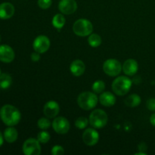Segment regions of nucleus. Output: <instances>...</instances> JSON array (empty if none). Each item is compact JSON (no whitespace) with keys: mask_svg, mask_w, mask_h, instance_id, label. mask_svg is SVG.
<instances>
[{"mask_svg":"<svg viewBox=\"0 0 155 155\" xmlns=\"http://www.w3.org/2000/svg\"><path fill=\"white\" fill-rule=\"evenodd\" d=\"M0 117L8 127H15L19 124L21 118L20 110L12 104H5L0 109Z\"/></svg>","mask_w":155,"mask_h":155,"instance_id":"f257e3e1","label":"nucleus"},{"mask_svg":"<svg viewBox=\"0 0 155 155\" xmlns=\"http://www.w3.org/2000/svg\"><path fill=\"white\" fill-rule=\"evenodd\" d=\"M132 84V80L129 77L120 76L117 77L112 83V90L116 95L124 96L130 90Z\"/></svg>","mask_w":155,"mask_h":155,"instance_id":"f03ea898","label":"nucleus"},{"mask_svg":"<svg viewBox=\"0 0 155 155\" xmlns=\"http://www.w3.org/2000/svg\"><path fill=\"white\" fill-rule=\"evenodd\" d=\"M77 104L85 110H89L95 108L98 104V97L95 92H83L77 98Z\"/></svg>","mask_w":155,"mask_h":155,"instance_id":"7ed1b4c3","label":"nucleus"},{"mask_svg":"<svg viewBox=\"0 0 155 155\" xmlns=\"http://www.w3.org/2000/svg\"><path fill=\"white\" fill-rule=\"evenodd\" d=\"M107 120H108L107 114L104 110L101 109H96L89 115V124L93 128H103L107 125Z\"/></svg>","mask_w":155,"mask_h":155,"instance_id":"20e7f679","label":"nucleus"},{"mask_svg":"<svg viewBox=\"0 0 155 155\" xmlns=\"http://www.w3.org/2000/svg\"><path fill=\"white\" fill-rule=\"evenodd\" d=\"M74 33L79 36H89L93 31V26L92 23L87 19H79L74 22L73 26Z\"/></svg>","mask_w":155,"mask_h":155,"instance_id":"39448f33","label":"nucleus"},{"mask_svg":"<svg viewBox=\"0 0 155 155\" xmlns=\"http://www.w3.org/2000/svg\"><path fill=\"white\" fill-rule=\"evenodd\" d=\"M122 65L119 61L116 59H107L103 64V71L110 77H117L122 71Z\"/></svg>","mask_w":155,"mask_h":155,"instance_id":"423d86ee","label":"nucleus"},{"mask_svg":"<svg viewBox=\"0 0 155 155\" xmlns=\"http://www.w3.org/2000/svg\"><path fill=\"white\" fill-rule=\"evenodd\" d=\"M22 149L25 155H39L41 153L40 142L37 139L30 138L24 142Z\"/></svg>","mask_w":155,"mask_h":155,"instance_id":"0eeeda50","label":"nucleus"},{"mask_svg":"<svg viewBox=\"0 0 155 155\" xmlns=\"http://www.w3.org/2000/svg\"><path fill=\"white\" fill-rule=\"evenodd\" d=\"M54 131L58 134H66L70 130V123L68 119L64 117H54L52 124H51Z\"/></svg>","mask_w":155,"mask_h":155,"instance_id":"6e6552de","label":"nucleus"},{"mask_svg":"<svg viewBox=\"0 0 155 155\" xmlns=\"http://www.w3.org/2000/svg\"><path fill=\"white\" fill-rule=\"evenodd\" d=\"M50 44L51 43H50L49 39L46 36L41 35V36H37L33 41V49L34 51L42 54L48 51L50 47Z\"/></svg>","mask_w":155,"mask_h":155,"instance_id":"1a4fd4ad","label":"nucleus"},{"mask_svg":"<svg viewBox=\"0 0 155 155\" xmlns=\"http://www.w3.org/2000/svg\"><path fill=\"white\" fill-rule=\"evenodd\" d=\"M99 140V134L98 132L92 128H89L83 133V141L86 145L93 146L96 145Z\"/></svg>","mask_w":155,"mask_h":155,"instance_id":"9d476101","label":"nucleus"},{"mask_svg":"<svg viewBox=\"0 0 155 155\" xmlns=\"http://www.w3.org/2000/svg\"><path fill=\"white\" fill-rule=\"evenodd\" d=\"M58 9L64 15H72L77 11V3L75 0H61Z\"/></svg>","mask_w":155,"mask_h":155,"instance_id":"9b49d317","label":"nucleus"},{"mask_svg":"<svg viewBox=\"0 0 155 155\" xmlns=\"http://www.w3.org/2000/svg\"><path fill=\"white\" fill-rule=\"evenodd\" d=\"M15 54L13 48L8 45H0V61L11 63L15 59Z\"/></svg>","mask_w":155,"mask_h":155,"instance_id":"f8f14e48","label":"nucleus"},{"mask_svg":"<svg viewBox=\"0 0 155 155\" xmlns=\"http://www.w3.org/2000/svg\"><path fill=\"white\" fill-rule=\"evenodd\" d=\"M60 111V106L55 101H49L45 104L43 108L44 114L48 118H54Z\"/></svg>","mask_w":155,"mask_h":155,"instance_id":"ddd939ff","label":"nucleus"},{"mask_svg":"<svg viewBox=\"0 0 155 155\" xmlns=\"http://www.w3.org/2000/svg\"><path fill=\"white\" fill-rule=\"evenodd\" d=\"M15 6L10 2H3L0 4V19H10L15 15Z\"/></svg>","mask_w":155,"mask_h":155,"instance_id":"4468645a","label":"nucleus"},{"mask_svg":"<svg viewBox=\"0 0 155 155\" xmlns=\"http://www.w3.org/2000/svg\"><path fill=\"white\" fill-rule=\"evenodd\" d=\"M122 68L126 75L133 77L137 73L139 64H138V62L134 59H128L124 61Z\"/></svg>","mask_w":155,"mask_h":155,"instance_id":"2eb2a0df","label":"nucleus"},{"mask_svg":"<svg viewBox=\"0 0 155 155\" xmlns=\"http://www.w3.org/2000/svg\"><path fill=\"white\" fill-rule=\"evenodd\" d=\"M86 70V66L83 61L75 60L71 64L70 66V71L71 74L75 77H80L83 75Z\"/></svg>","mask_w":155,"mask_h":155,"instance_id":"dca6fc26","label":"nucleus"},{"mask_svg":"<svg viewBox=\"0 0 155 155\" xmlns=\"http://www.w3.org/2000/svg\"><path fill=\"white\" fill-rule=\"evenodd\" d=\"M99 101L104 107H111L116 103V97L110 92H104L99 96Z\"/></svg>","mask_w":155,"mask_h":155,"instance_id":"f3484780","label":"nucleus"},{"mask_svg":"<svg viewBox=\"0 0 155 155\" xmlns=\"http://www.w3.org/2000/svg\"><path fill=\"white\" fill-rule=\"evenodd\" d=\"M4 139L8 143H13L18 139V133L14 127H8L4 131Z\"/></svg>","mask_w":155,"mask_h":155,"instance_id":"a211bd4d","label":"nucleus"},{"mask_svg":"<svg viewBox=\"0 0 155 155\" xmlns=\"http://www.w3.org/2000/svg\"><path fill=\"white\" fill-rule=\"evenodd\" d=\"M141 97L137 94H132L125 99V104L130 107H136L141 104Z\"/></svg>","mask_w":155,"mask_h":155,"instance_id":"6ab92c4d","label":"nucleus"},{"mask_svg":"<svg viewBox=\"0 0 155 155\" xmlns=\"http://www.w3.org/2000/svg\"><path fill=\"white\" fill-rule=\"evenodd\" d=\"M12 78L10 74L3 73L0 74V89H7L12 86Z\"/></svg>","mask_w":155,"mask_h":155,"instance_id":"aec40b11","label":"nucleus"},{"mask_svg":"<svg viewBox=\"0 0 155 155\" xmlns=\"http://www.w3.org/2000/svg\"><path fill=\"white\" fill-rule=\"evenodd\" d=\"M65 23H66V19H65L64 16L61 14H57L52 18V25L58 30L63 28Z\"/></svg>","mask_w":155,"mask_h":155,"instance_id":"412c9836","label":"nucleus"},{"mask_svg":"<svg viewBox=\"0 0 155 155\" xmlns=\"http://www.w3.org/2000/svg\"><path fill=\"white\" fill-rule=\"evenodd\" d=\"M88 42L90 46L97 48L101 44V38L97 33H91L88 38Z\"/></svg>","mask_w":155,"mask_h":155,"instance_id":"4be33fe9","label":"nucleus"},{"mask_svg":"<svg viewBox=\"0 0 155 155\" xmlns=\"http://www.w3.org/2000/svg\"><path fill=\"white\" fill-rule=\"evenodd\" d=\"M92 90L95 94L101 93L105 89V83L102 80H96L92 84Z\"/></svg>","mask_w":155,"mask_h":155,"instance_id":"5701e85b","label":"nucleus"},{"mask_svg":"<svg viewBox=\"0 0 155 155\" xmlns=\"http://www.w3.org/2000/svg\"><path fill=\"white\" fill-rule=\"evenodd\" d=\"M89 123V121L88 120L87 118L84 117H80L77 118V120L75 121V127L80 130H83L87 127Z\"/></svg>","mask_w":155,"mask_h":155,"instance_id":"b1692460","label":"nucleus"},{"mask_svg":"<svg viewBox=\"0 0 155 155\" xmlns=\"http://www.w3.org/2000/svg\"><path fill=\"white\" fill-rule=\"evenodd\" d=\"M38 127H39L40 130H45L51 127V122H50L49 120L48 119V117H42L40 119H39L37 122Z\"/></svg>","mask_w":155,"mask_h":155,"instance_id":"393cba45","label":"nucleus"},{"mask_svg":"<svg viewBox=\"0 0 155 155\" xmlns=\"http://www.w3.org/2000/svg\"><path fill=\"white\" fill-rule=\"evenodd\" d=\"M37 140L40 143L45 144L50 140V134L46 131H41L37 135Z\"/></svg>","mask_w":155,"mask_h":155,"instance_id":"a878e982","label":"nucleus"},{"mask_svg":"<svg viewBox=\"0 0 155 155\" xmlns=\"http://www.w3.org/2000/svg\"><path fill=\"white\" fill-rule=\"evenodd\" d=\"M51 153L52 155H62L64 154V149L61 145H54L51 148Z\"/></svg>","mask_w":155,"mask_h":155,"instance_id":"bb28decb","label":"nucleus"},{"mask_svg":"<svg viewBox=\"0 0 155 155\" xmlns=\"http://www.w3.org/2000/svg\"><path fill=\"white\" fill-rule=\"evenodd\" d=\"M52 0H38V5L42 9H48L51 5Z\"/></svg>","mask_w":155,"mask_h":155,"instance_id":"cd10ccee","label":"nucleus"},{"mask_svg":"<svg viewBox=\"0 0 155 155\" xmlns=\"http://www.w3.org/2000/svg\"><path fill=\"white\" fill-rule=\"evenodd\" d=\"M146 106L148 109L151 111H155V98H150L147 101Z\"/></svg>","mask_w":155,"mask_h":155,"instance_id":"c85d7f7f","label":"nucleus"},{"mask_svg":"<svg viewBox=\"0 0 155 155\" xmlns=\"http://www.w3.org/2000/svg\"><path fill=\"white\" fill-rule=\"evenodd\" d=\"M31 60L34 62L39 61L40 60V53L37 52V51H35V52L32 53Z\"/></svg>","mask_w":155,"mask_h":155,"instance_id":"c756f323","label":"nucleus"},{"mask_svg":"<svg viewBox=\"0 0 155 155\" xmlns=\"http://www.w3.org/2000/svg\"><path fill=\"white\" fill-rule=\"evenodd\" d=\"M138 148H139V151H143V152H145V151H147V149H148V147H147L146 144H145V142H141L139 145V146H138Z\"/></svg>","mask_w":155,"mask_h":155,"instance_id":"7c9ffc66","label":"nucleus"},{"mask_svg":"<svg viewBox=\"0 0 155 155\" xmlns=\"http://www.w3.org/2000/svg\"><path fill=\"white\" fill-rule=\"evenodd\" d=\"M150 123L151 124V125L155 127V113L153 114L150 117Z\"/></svg>","mask_w":155,"mask_h":155,"instance_id":"2f4dec72","label":"nucleus"},{"mask_svg":"<svg viewBox=\"0 0 155 155\" xmlns=\"http://www.w3.org/2000/svg\"><path fill=\"white\" fill-rule=\"evenodd\" d=\"M4 136H2V133L0 132V147L3 145V142H4Z\"/></svg>","mask_w":155,"mask_h":155,"instance_id":"473e14b6","label":"nucleus"},{"mask_svg":"<svg viewBox=\"0 0 155 155\" xmlns=\"http://www.w3.org/2000/svg\"><path fill=\"white\" fill-rule=\"evenodd\" d=\"M147 154L145 152H143V151H139V152H137L135 154V155H146Z\"/></svg>","mask_w":155,"mask_h":155,"instance_id":"72a5a7b5","label":"nucleus"},{"mask_svg":"<svg viewBox=\"0 0 155 155\" xmlns=\"http://www.w3.org/2000/svg\"><path fill=\"white\" fill-rule=\"evenodd\" d=\"M1 40H2V37H1V35H0V42H1Z\"/></svg>","mask_w":155,"mask_h":155,"instance_id":"f704fd0d","label":"nucleus"},{"mask_svg":"<svg viewBox=\"0 0 155 155\" xmlns=\"http://www.w3.org/2000/svg\"><path fill=\"white\" fill-rule=\"evenodd\" d=\"M2 74V72H1V69H0V74Z\"/></svg>","mask_w":155,"mask_h":155,"instance_id":"c9c22d12","label":"nucleus"}]
</instances>
